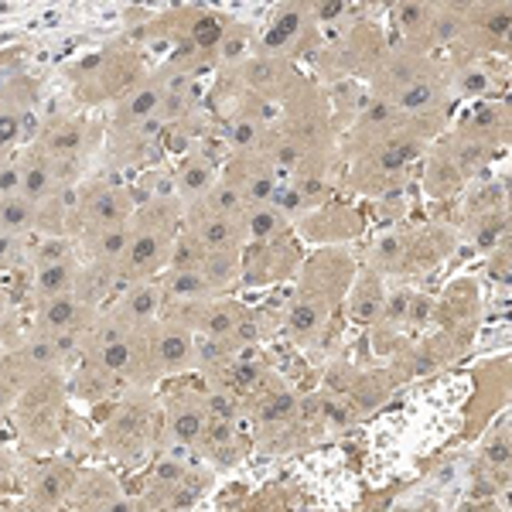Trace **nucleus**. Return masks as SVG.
<instances>
[{"label":"nucleus","mask_w":512,"mask_h":512,"mask_svg":"<svg viewBox=\"0 0 512 512\" xmlns=\"http://www.w3.org/2000/svg\"><path fill=\"white\" fill-rule=\"evenodd\" d=\"M181 202L175 195H151L137 205L134 219L127 222V246L117 263V280L140 284V280H158L168 270L171 250L181 233Z\"/></svg>","instance_id":"1"},{"label":"nucleus","mask_w":512,"mask_h":512,"mask_svg":"<svg viewBox=\"0 0 512 512\" xmlns=\"http://www.w3.org/2000/svg\"><path fill=\"white\" fill-rule=\"evenodd\" d=\"M144 52L134 38H117L99 52L69 65V96L79 110L113 106L134 82L144 76Z\"/></svg>","instance_id":"2"},{"label":"nucleus","mask_w":512,"mask_h":512,"mask_svg":"<svg viewBox=\"0 0 512 512\" xmlns=\"http://www.w3.org/2000/svg\"><path fill=\"white\" fill-rule=\"evenodd\" d=\"M345 280H349V263L338 253H318L308 260L301 274V287H297L294 301L287 304L284 315V332L294 342L308 345L321 338V332L328 328L338 297L345 291Z\"/></svg>","instance_id":"3"},{"label":"nucleus","mask_w":512,"mask_h":512,"mask_svg":"<svg viewBox=\"0 0 512 512\" xmlns=\"http://www.w3.org/2000/svg\"><path fill=\"white\" fill-rule=\"evenodd\" d=\"M161 441V400L154 390H127L99 431V448L120 465H137Z\"/></svg>","instance_id":"4"},{"label":"nucleus","mask_w":512,"mask_h":512,"mask_svg":"<svg viewBox=\"0 0 512 512\" xmlns=\"http://www.w3.org/2000/svg\"><path fill=\"white\" fill-rule=\"evenodd\" d=\"M11 417L24 448L35 454H52L69 434V390H65V379H31Z\"/></svg>","instance_id":"5"},{"label":"nucleus","mask_w":512,"mask_h":512,"mask_svg":"<svg viewBox=\"0 0 512 512\" xmlns=\"http://www.w3.org/2000/svg\"><path fill=\"white\" fill-rule=\"evenodd\" d=\"M99 137H103V127L89 110H59L48 113L45 120L38 123L31 144L38 147L45 158H52L62 171H69L72 178H82V168H86L89 154L99 147Z\"/></svg>","instance_id":"6"},{"label":"nucleus","mask_w":512,"mask_h":512,"mask_svg":"<svg viewBox=\"0 0 512 512\" xmlns=\"http://www.w3.org/2000/svg\"><path fill=\"white\" fill-rule=\"evenodd\" d=\"M137 195L117 178H89L76 188V209H72V239H86L106 229H120L134 219Z\"/></svg>","instance_id":"7"},{"label":"nucleus","mask_w":512,"mask_h":512,"mask_svg":"<svg viewBox=\"0 0 512 512\" xmlns=\"http://www.w3.org/2000/svg\"><path fill=\"white\" fill-rule=\"evenodd\" d=\"M144 366L151 386L198 369V335L171 321H158L144 332Z\"/></svg>","instance_id":"8"},{"label":"nucleus","mask_w":512,"mask_h":512,"mask_svg":"<svg viewBox=\"0 0 512 512\" xmlns=\"http://www.w3.org/2000/svg\"><path fill=\"white\" fill-rule=\"evenodd\" d=\"M99 304L89 294H65V297H48V301H35L31 311V335H45L55 342H65L72 349H79L82 332L96 321Z\"/></svg>","instance_id":"9"},{"label":"nucleus","mask_w":512,"mask_h":512,"mask_svg":"<svg viewBox=\"0 0 512 512\" xmlns=\"http://www.w3.org/2000/svg\"><path fill=\"white\" fill-rule=\"evenodd\" d=\"M209 434V410L202 390H171L161 396V441L171 451L198 454Z\"/></svg>","instance_id":"10"},{"label":"nucleus","mask_w":512,"mask_h":512,"mask_svg":"<svg viewBox=\"0 0 512 512\" xmlns=\"http://www.w3.org/2000/svg\"><path fill=\"white\" fill-rule=\"evenodd\" d=\"M38 110V86L35 79L18 76L0 86V158H11L21 147L31 144L28 120Z\"/></svg>","instance_id":"11"},{"label":"nucleus","mask_w":512,"mask_h":512,"mask_svg":"<svg viewBox=\"0 0 512 512\" xmlns=\"http://www.w3.org/2000/svg\"><path fill=\"white\" fill-rule=\"evenodd\" d=\"M195 335L226 352L253 349V315L246 311V304L233 301V297H216L202 308Z\"/></svg>","instance_id":"12"},{"label":"nucleus","mask_w":512,"mask_h":512,"mask_svg":"<svg viewBox=\"0 0 512 512\" xmlns=\"http://www.w3.org/2000/svg\"><path fill=\"white\" fill-rule=\"evenodd\" d=\"M103 315L123 325L127 332H147L158 325L164 315V291L161 280H140V284H123L110 301L103 304Z\"/></svg>","instance_id":"13"},{"label":"nucleus","mask_w":512,"mask_h":512,"mask_svg":"<svg viewBox=\"0 0 512 512\" xmlns=\"http://www.w3.org/2000/svg\"><path fill=\"white\" fill-rule=\"evenodd\" d=\"M181 229L209 253H239L246 246L243 219L222 216V212H212L198 202L185 205V212H181Z\"/></svg>","instance_id":"14"},{"label":"nucleus","mask_w":512,"mask_h":512,"mask_svg":"<svg viewBox=\"0 0 512 512\" xmlns=\"http://www.w3.org/2000/svg\"><path fill=\"white\" fill-rule=\"evenodd\" d=\"M297 250L291 239H274V243H246L239 250V280L250 287L277 284L297 270Z\"/></svg>","instance_id":"15"},{"label":"nucleus","mask_w":512,"mask_h":512,"mask_svg":"<svg viewBox=\"0 0 512 512\" xmlns=\"http://www.w3.org/2000/svg\"><path fill=\"white\" fill-rule=\"evenodd\" d=\"M315 28L311 21V7H280L274 18L267 21V28L256 38V55H267V59H284L287 52H294L301 45V38Z\"/></svg>","instance_id":"16"},{"label":"nucleus","mask_w":512,"mask_h":512,"mask_svg":"<svg viewBox=\"0 0 512 512\" xmlns=\"http://www.w3.org/2000/svg\"><path fill=\"white\" fill-rule=\"evenodd\" d=\"M79 475H82V468L72 465L69 458H48L45 465H38L35 475H31L28 499H35L38 506L59 512L62 506H69Z\"/></svg>","instance_id":"17"},{"label":"nucleus","mask_w":512,"mask_h":512,"mask_svg":"<svg viewBox=\"0 0 512 512\" xmlns=\"http://www.w3.org/2000/svg\"><path fill=\"white\" fill-rule=\"evenodd\" d=\"M216 181H219V164L212 161L209 154L192 147L188 154H181L175 175H171V195H175L181 202V209H185V205L209 195V188L216 185Z\"/></svg>","instance_id":"18"},{"label":"nucleus","mask_w":512,"mask_h":512,"mask_svg":"<svg viewBox=\"0 0 512 512\" xmlns=\"http://www.w3.org/2000/svg\"><path fill=\"white\" fill-rule=\"evenodd\" d=\"M82 256L62 263H45V267H31V294L35 301H48V297L76 294L82 284Z\"/></svg>","instance_id":"19"},{"label":"nucleus","mask_w":512,"mask_h":512,"mask_svg":"<svg viewBox=\"0 0 512 512\" xmlns=\"http://www.w3.org/2000/svg\"><path fill=\"white\" fill-rule=\"evenodd\" d=\"M243 233H246V243H274V239H284L291 233V219H287L274 202L250 205V209L243 212Z\"/></svg>","instance_id":"20"},{"label":"nucleus","mask_w":512,"mask_h":512,"mask_svg":"<svg viewBox=\"0 0 512 512\" xmlns=\"http://www.w3.org/2000/svg\"><path fill=\"white\" fill-rule=\"evenodd\" d=\"M161 280V291L164 301H192V304H205V301H216V291L212 284L205 280L198 270H164L158 277Z\"/></svg>","instance_id":"21"},{"label":"nucleus","mask_w":512,"mask_h":512,"mask_svg":"<svg viewBox=\"0 0 512 512\" xmlns=\"http://www.w3.org/2000/svg\"><path fill=\"white\" fill-rule=\"evenodd\" d=\"M120 492H123L120 482L110 472H103V468H89V472L79 475L69 506H72V512H86V509H93V506H99V502L113 499V495H120Z\"/></svg>","instance_id":"22"},{"label":"nucleus","mask_w":512,"mask_h":512,"mask_svg":"<svg viewBox=\"0 0 512 512\" xmlns=\"http://www.w3.org/2000/svg\"><path fill=\"white\" fill-rule=\"evenodd\" d=\"M65 390H69L72 396H79V400H86V403H103V400H110V396L117 393L120 386L113 383V379L106 376L103 369H96L93 362L79 359L76 362V373H72V379L65 383Z\"/></svg>","instance_id":"23"},{"label":"nucleus","mask_w":512,"mask_h":512,"mask_svg":"<svg viewBox=\"0 0 512 512\" xmlns=\"http://www.w3.org/2000/svg\"><path fill=\"white\" fill-rule=\"evenodd\" d=\"M301 233L315 243H328V239H349L352 233H359V216L345 209H332V212H318L301 226Z\"/></svg>","instance_id":"24"},{"label":"nucleus","mask_w":512,"mask_h":512,"mask_svg":"<svg viewBox=\"0 0 512 512\" xmlns=\"http://www.w3.org/2000/svg\"><path fill=\"white\" fill-rule=\"evenodd\" d=\"M0 229L24 239L38 236V205L21 195L0 198Z\"/></svg>","instance_id":"25"},{"label":"nucleus","mask_w":512,"mask_h":512,"mask_svg":"<svg viewBox=\"0 0 512 512\" xmlns=\"http://www.w3.org/2000/svg\"><path fill=\"white\" fill-rule=\"evenodd\" d=\"M24 386H28V379H24V373L18 369V362L11 359V352H4L0 355V420L14 414Z\"/></svg>","instance_id":"26"},{"label":"nucleus","mask_w":512,"mask_h":512,"mask_svg":"<svg viewBox=\"0 0 512 512\" xmlns=\"http://www.w3.org/2000/svg\"><path fill=\"white\" fill-rule=\"evenodd\" d=\"M383 311V291H379L376 277L366 274L362 280H355L352 291V318L355 321H373Z\"/></svg>","instance_id":"27"},{"label":"nucleus","mask_w":512,"mask_h":512,"mask_svg":"<svg viewBox=\"0 0 512 512\" xmlns=\"http://www.w3.org/2000/svg\"><path fill=\"white\" fill-rule=\"evenodd\" d=\"M28 253H31V239L4 233V229H0V274H4V270H14L18 263H24V260H28Z\"/></svg>","instance_id":"28"},{"label":"nucleus","mask_w":512,"mask_h":512,"mask_svg":"<svg viewBox=\"0 0 512 512\" xmlns=\"http://www.w3.org/2000/svg\"><path fill=\"white\" fill-rule=\"evenodd\" d=\"M427 18H431V11H427V7H420V4H403V7H396V11H393V21H396V28H400V31H417Z\"/></svg>","instance_id":"29"},{"label":"nucleus","mask_w":512,"mask_h":512,"mask_svg":"<svg viewBox=\"0 0 512 512\" xmlns=\"http://www.w3.org/2000/svg\"><path fill=\"white\" fill-rule=\"evenodd\" d=\"M400 256H403V239L400 236H383L373 246V263H376V267H393Z\"/></svg>","instance_id":"30"},{"label":"nucleus","mask_w":512,"mask_h":512,"mask_svg":"<svg viewBox=\"0 0 512 512\" xmlns=\"http://www.w3.org/2000/svg\"><path fill=\"white\" fill-rule=\"evenodd\" d=\"M18 478H21L18 458H14V454H7V451H0V495L11 492L14 485H18Z\"/></svg>","instance_id":"31"},{"label":"nucleus","mask_w":512,"mask_h":512,"mask_svg":"<svg viewBox=\"0 0 512 512\" xmlns=\"http://www.w3.org/2000/svg\"><path fill=\"white\" fill-rule=\"evenodd\" d=\"M86 512H140V502L134 499V495L120 492V495H113V499L99 502V506L86 509Z\"/></svg>","instance_id":"32"},{"label":"nucleus","mask_w":512,"mask_h":512,"mask_svg":"<svg viewBox=\"0 0 512 512\" xmlns=\"http://www.w3.org/2000/svg\"><path fill=\"white\" fill-rule=\"evenodd\" d=\"M4 512H52V509L38 506L35 499H28V495H21V499H14V502H4Z\"/></svg>","instance_id":"33"},{"label":"nucleus","mask_w":512,"mask_h":512,"mask_svg":"<svg viewBox=\"0 0 512 512\" xmlns=\"http://www.w3.org/2000/svg\"><path fill=\"white\" fill-rule=\"evenodd\" d=\"M461 82H465V93H482V89L489 86V76H482V72H468Z\"/></svg>","instance_id":"34"},{"label":"nucleus","mask_w":512,"mask_h":512,"mask_svg":"<svg viewBox=\"0 0 512 512\" xmlns=\"http://www.w3.org/2000/svg\"><path fill=\"white\" fill-rule=\"evenodd\" d=\"M0 506H4V499H0Z\"/></svg>","instance_id":"35"}]
</instances>
